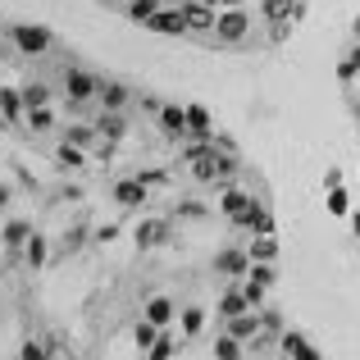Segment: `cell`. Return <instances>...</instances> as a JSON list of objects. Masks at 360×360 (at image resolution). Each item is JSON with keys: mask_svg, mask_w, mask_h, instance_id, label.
I'll return each mask as SVG.
<instances>
[{"mask_svg": "<svg viewBox=\"0 0 360 360\" xmlns=\"http://www.w3.org/2000/svg\"><path fill=\"white\" fill-rule=\"evenodd\" d=\"M251 32V14L242 5H219V23H214V41L224 46H242Z\"/></svg>", "mask_w": 360, "mask_h": 360, "instance_id": "6da1fadb", "label": "cell"}, {"mask_svg": "<svg viewBox=\"0 0 360 360\" xmlns=\"http://www.w3.org/2000/svg\"><path fill=\"white\" fill-rule=\"evenodd\" d=\"M9 37H14V51L18 55H46L51 51V27H37V23H14L9 27Z\"/></svg>", "mask_w": 360, "mask_h": 360, "instance_id": "7a4b0ae2", "label": "cell"}, {"mask_svg": "<svg viewBox=\"0 0 360 360\" xmlns=\"http://www.w3.org/2000/svg\"><path fill=\"white\" fill-rule=\"evenodd\" d=\"M229 224L238 233H246V238H260V233H274V214L264 210L260 201H251L246 210H238V214H229Z\"/></svg>", "mask_w": 360, "mask_h": 360, "instance_id": "3957f363", "label": "cell"}, {"mask_svg": "<svg viewBox=\"0 0 360 360\" xmlns=\"http://www.w3.org/2000/svg\"><path fill=\"white\" fill-rule=\"evenodd\" d=\"M96 91H101L96 73H87V69H69L64 73V96H69V105H87Z\"/></svg>", "mask_w": 360, "mask_h": 360, "instance_id": "277c9868", "label": "cell"}, {"mask_svg": "<svg viewBox=\"0 0 360 360\" xmlns=\"http://www.w3.org/2000/svg\"><path fill=\"white\" fill-rule=\"evenodd\" d=\"M183 14H187V32L214 37V23H219V5H205V0H183Z\"/></svg>", "mask_w": 360, "mask_h": 360, "instance_id": "5b68a950", "label": "cell"}, {"mask_svg": "<svg viewBox=\"0 0 360 360\" xmlns=\"http://www.w3.org/2000/svg\"><path fill=\"white\" fill-rule=\"evenodd\" d=\"M150 32H160V37H183L187 32V14H183V5H160L155 14H150Z\"/></svg>", "mask_w": 360, "mask_h": 360, "instance_id": "8992f818", "label": "cell"}, {"mask_svg": "<svg viewBox=\"0 0 360 360\" xmlns=\"http://www.w3.org/2000/svg\"><path fill=\"white\" fill-rule=\"evenodd\" d=\"M23 119H27L23 87H0V128H18Z\"/></svg>", "mask_w": 360, "mask_h": 360, "instance_id": "52a82bcc", "label": "cell"}, {"mask_svg": "<svg viewBox=\"0 0 360 360\" xmlns=\"http://www.w3.org/2000/svg\"><path fill=\"white\" fill-rule=\"evenodd\" d=\"M214 269L224 274V278H246L251 274V255H246V246H229V251L214 255Z\"/></svg>", "mask_w": 360, "mask_h": 360, "instance_id": "ba28073f", "label": "cell"}, {"mask_svg": "<svg viewBox=\"0 0 360 360\" xmlns=\"http://www.w3.org/2000/svg\"><path fill=\"white\" fill-rule=\"evenodd\" d=\"M155 123H160V132H165L169 141H183L187 137V105H160Z\"/></svg>", "mask_w": 360, "mask_h": 360, "instance_id": "9c48e42d", "label": "cell"}, {"mask_svg": "<svg viewBox=\"0 0 360 360\" xmlns=\"http://www.w3.org/2000/svg\"><path fill=\"white\" fill-rule=\"evenodd\" d=\"M260 315H255V310H242V315H229L224 319V333H233L238 338V342H255V338H260Z\"/></svg>", "mask_w": 360, "mask_h": 360, "instance_id": "30bf717a", "label": "cell"}, {"mask_svg": "<svg viewBox=\"0 0 360 360\" xmlns=\"http://www.w3.org/2000/svg\"><path fill=\"white\" fill-rule=\"evenodd\" d=\"M115 201L123 210H141L146 205V183L141 178H123V183H115Z\"/></svg>", "mask_w": 360, "mask_h": 360, "instance_id": "8fae6325", "label": "cell"}, {"mask_svg": "<svg viewBox=\"0 0 360 360\" xmlns=\"http://www.w3.org/2000/svg\"><path fill=\"white\" fill-rule=\"evenodd\" d=\"M165 242H169V219L137 224V251H150V246H165Z\"/></svg>", "mask_w": 360, "mask_h": 360, "instance_id": "7c38bea8", "label": "cell"}, {"mask_svg": "<svg viewBox=\"0 0 360 360\" xmlns=\"http://www.w3.org/2000/svg\"><path fill=\"white\" fill-rule=\"evenodd\" d=\"M187 137H196V141L214 137V123H210V110L205 105H187Z\"/></svg>", "mask_w": 360, "mask_h": 360, "instance_id": "4fadbf2b", "label": "cell"}, {"mask_svg": "<svg viewBox=\"0 0 360 360\" xmlns=\"http://www.w3.org/2000/svg\"><path fill=\"white\" fill-rule=\"evenodd\" d=\"M278 356H292V360H319V352L306 342L301 333H278Z\"/></svg>", "mask_w": 360, "mask_h": 360, "instance_id": "5bb4252c", "label": "cell"}, {"mask_svg": "<svg viewBox=\"0 0 360 360\" xmlns=\"http://www.w3.org/2000/svg\"><path fill=\"white\" fill-rule=\"evenodd\" d=\"M141 315H146L150 324L169 328V324H174V315H178V306H174V297H150V301H146V310H141Z\"/></svg>", "mask_w": 360, "mask_h": 360, "instance_id": "9a60e30c", "label": "cell"}, {"mask_svg": "<svg viewBox=\"0 0 360 360\" xmlns=\"http://www.w3.org/2000/svg\"><path fill=\"white\" fill-rule=\"evenodd\" d=\"M96 101H101V110H119V115H123V105L132 101V91L123 87V82H101Z\"/></svg>", "mask_w": 360, "mask_h": 360, "instance_id": "2e32d148", "label": "cell"}, {"mask_svg": "<svg viewBox=\"0 0 360 360\" xmlns=\"http://www.w3.org/2000/svg\"><path fill=\"white\" fill-rule=\"evenodd\" d=\"M324 205H328V214H333V219H352V192H347V187H328V192H324Z\"/></svg>", "mask_w": 360, "mask_h": 360, "instance_id": "e0dca14e", "label": "cell"}, {"mask_svg": "<svg viewBox=\"0 0 360 360\" xmlns=\"http://www.w3.org/2000/svg\"><path fill=\"white\" fill-rule=\"evenodd\" d=\"M55 165L60 169H82L87 165V150H82L78 141H60V146H55Z\"/></svg>", "mask_w": 360, "mask_h": 360, "instance_id": "ac0fdd59", "label": "cell"}, {"mask_svg": "<svg viewBox=\"0 0 360 360\" xmlns=\"http://www.w3.org/2000/svg\"><path fill=\"white\" fill-rule=\"evenodd\" d=\"M96 132H101L105 141H119L123 132H128V123H123V115H119V110H101V119H96Z\"/></svg>", "mask_w": 360, "mask_h": 360, "instance_id": "d6986e66", "label": "cell"}, {"mask_svg": "<svg viewBox=\"0 0 360 360\" xmlns=\"http://www.w3.org/2000/svg\"><path fill=\"white\" fill-rule=\"evenodd\" d=\"M46 260H51V242H46V233L32 229V238H27V269H46Z\"/></svg>", "mask_w": 360, "mask_h": 360, "instance_id": "ffe728a7", "label": "cell"}, {"mask_svg": "<svg viewBox=\"0 0 360 360\" xmlns=\"http://www.w3.org/2000/svg\"><path fill=\"white\" fill-rule=\"evenodd\" d=\"M246 255H251V260H278V238H274V233L251 238V242H246Z\"/></svg>", "mask_w": 360, "mask_h": 360, "instance_id": "44dd1931", "label": "cell"}, {"mask_svg": "<svg viewBox=\"0 0 360 360\" xmlns=\"http://www.w3.org/2000/svg\"><path fill=\"white\" fill-rule=\"evenodd\" d=\"M178 324H183V338H201L205 310H201V306H183V310H178Z\"/></svg>", "mask_w": 360, "mask_h": 360, "instance_id": "7402d4cb", "label": "cell"}, {"mask_svg": "<svg viewBox=\"0 0 360 360\" xmlns=\"http://www.w3.org/2000/svg\"><path fill=\"white\" fill-rule=\"evenodd\" d=\"M255 196H246V187H224V196H219V210L224 214H238V210H246Z\"/></svg>", "mask_w": 360, "mask_h": 360, "instance_id": "603a6c76", "label": "cell"}, {"mask_svg": "<svg viewBox=\"0 0 360 360\" xmlns=\"http://www.w3.org/2000/svg\"><path fill=\"white\" fill-rule=\"evenodd\" d=\"M0 238H5V246H27V238H32V224H27V219H9Z\"/></svg>", "mask_w": 360, "mask_h": 360, "instance_id": "cb8c5ba5", "label": "cell"}, {"mask_svg": "<svg viewBox=\"0 0 360 360\" xmlns=\"http://www.w3.org/2000/svg\"><path fill=\"white\" fill-rule=\"evenodd\" d=\"M146 356H150V360H169V356H178V342H174V333H169V328H160V338L146 347Z\"/></svg>", "mask_w": 360, "mask_h": 360, "instance_id": "d4e9b609", "label": "cell"}, {"mask_svg": "<svg viewBox=\"0 0 360 360\" xmlns=\"http://www.w3.org/2000/svg\"><path fill=\"white\" fill-rule=\"evenodd\" d=\"M238 288H242V297H246V306H251V310H260V306H264V297H269V288H264V283H255L251 274H246Z\"/></svg>", "mask_w": 360, "mask_h": 360, "instance_id": "484cf974", "label": "cell"}, {"mask_svg": "<svg viewBox=\"0 0 360 360\" xmlns=\"http://www.w3.org/2000/svg\"><path fill=\"white\" fill-rule=\"evenodd\" d=\"M55 128V115H51V105H37V110H27V132H51Z\"/></svg>", "mask_w": 360, "mask_h": 360, "instance_id": "4316f807", "label": "cell"}, {"mask_svg": "<svg viewBox=\"0 0 360 360\" xmlns=\"http://www.w3.org/2000/svg\"><path fill=\"white\" fill-rule=\"evenodd\" d=\"M242 310H251V306H246V297H242V288H229V292H224V301H219V315L229 319V315H242Z\"/></svg>", "mask_w": 360, "mask_h": 360, "instance_id": "83f0119b", "label": "cell"}, {"mask_svg": "<svg viewBox=\"0 0 360 360\" xmlns=\"http://www.w3.org/2000/svg\"><path fill=\"white\" fill-rule=\"evenodd\" d=\"M165 5V0H128V18L132 23H150V14Z\"/></svg>", "mask_w": 360, "mask_h": 360, "instance_id": "f1b7e54d", "label": "cell"}, {"mask_svg": "<svg viewBox=\"0 0 360 360\" xmlns=\"http://www.w3.org/2000/svg\"><path fill=\"white\" fill-rule=\"evenodd\" d=\"M101 132H96V123H73V128H64V141H78V146H91Z\"/></svg>", "mask_w": 360, "mask_h": 360, "instance_id": "f546056e", "label": "cell"}, {"mask_svg": "<svg viewBox=\"0 0 360 360\" xmlns=\"http://www.w3.org/2000/svg\"><path fill=\"white\" fill-rule=\"evenodd\" d=\"M210 352L219 356V360H238V356H246V347H242V342H238V338H233V333H224L219 342L210 347Z\"/></svg>", "mask_w": 360, "mask_h": 360, "instance_id": "4dcf8cb0", "label": "cell"}, {"mask_svg": "<svg viewBox=\"0 0 360 360\" xmlns=\"http://www.w3.org/2000/svg\"><path fill=\"white\" fill-rule=\"evenodd\" d=\"M23 105H27V110L51 105V87H46V82H27V87H23Z\"/></svg>", "mask_w": 360, "mask_h": 360, "instance_id": "1f68e13d", "label": "cell"}, {"mask_svg": "<svg viewBox=\"0 0 360 360\" xmlns=\"http://www.w3.org/2000/svg\"><path fill=\"white\" fill-rule=\"evenodd\" d=\"M132 338H137V347H141V352H146V347H150V342H155V338H160V324H150V319L141 315V319H137V328H132Z\"/></svg>", "mask_w": 360, "mask_h": 360, "instance_id": "d6a6232c", "label": "cell"}, {"mask_svg": "<svg viewBox=\"0 0 360 360\" xmlns=\"http://www.w3.org/2000/svg\"><path fill=\"white\" fill-rule=\"evenodd\" d=\"M264 18H292V0H264Z\"/></svg>", "mask_w": 360, "mask_h": 360, "instance_id": "836d02e7", "label": "cell"}, {"mask_svg": "<svg viewBox=\"0 0 360 360\" xmlns=\"http://www.w3.org/2000/svg\"><path fill=\"white\" fill-rule=\"evenodd\" d=\"M82 242H87V224H78V229H73L69 238H64V251H78Z\"/></svg>", "mask_w": 360, "mask_h": 360, "instance_id": "e575fe53", "label": "cell"}, {"mask_svg": "<svg viewBox=\"0 0 360 360\" xmlns=\"http://www.w3.org/2000/svg\"><path fill=\"white\" fill-rule=\"evenodd\" d=\"M356 73H360V69H356L352 60H342V64H338V82H356Z\"/></svg>", "mask_w": 360, "mask_h": 360, "instance_id": "d590c367", "label": "cell"}, {"mask_svg": "<svg viewBox=\"0 0 360 360\" xmlns=\"http://www.w3.org/2000/svg\"><path fill=\"white\" fill-rule=\"evenodd\" d=\"M174 214H183V219H196V214H205V205H196V201H183Z\"/></svg>", "mask_w": 360, "mask_h": 360, "instance_id": "8d00e7d4", "label": "cell"}, {"mask_svg": "<svg viewBox=\"0 0 360 360\" xmlns=\"http://www.w3.org/2000/svg\"><path fill=\"white\" fill-rule=\"evenodd\" d=\"M18 356H23V360H41V356H46V347H37V342H23V347H18Z\"/></svg>", "mask_w": 360, "mask_h": 360, "instance_id": "74e56055", "label": "cell"}, {"mask_svg": "<svg viewBox=\"0 0 360 360\" xmlns=\"http://www.w3.org/2000/svg\"><path fill=\"white\" fill-rule=\"evenodd\" d=\"M328 187H342V169H328V174H324V192H328Z\"/></svg>", "mask_w": 360, "mask_h": 360, "instance_id": "f35d334b", "label": "cell"}, {"mask_svg": "<svg viewBox=\"0 0 360 360\" xmlns=\"http://www.w3.org/2000/svg\"><path fill=\"white\" fill-rule=\"evenodd\" d=\"M115 238H119V229H115V224H105V229L96 233V242H115Z\"/></svg>", "mask_w": 360, "mask_h": 360, "instance_id": "ab89813d", "label": "cell"}, {"mask_svg": "<svg viewBox=\"0 0 360 360\" xmlns=\"http://www.w3.org/2000/svg\"><path fill=\"white\" fill-rule=\"evenodd\" d=\"M347 60H352V64H356V69H360V41L352 46V51H347Z\"/></svg>", "mask_w": 360, "mask_h": 360, "instance_id": "60d3db41", "label": "cell"}, {"mask_svg": "<svg viewBox=\"0 0 360 360\" xmlns=\"http://www.w3.org/2000/svg\"><path fill=\"white\" fill-rule=\"evenodd\" d=\"M352 233H356V242H360V210H352Z\"/></svg>", "mask_w": 360, "mask_h": 360, "instance_id": "b9f144b4", "label": "cell"}, {"mask_svg": "<svg viewBox=\"0 0 360 360\" xmlns=\"http://www.w3.org/2000/svg\"><path fill=\"white\" fill-rule=\"evenodd\" d=\"M5 205H9V187L0 183V210H5Z\"/></svg>", "mask_w": 360, "mask_h": 360, "instance_id": "7bdbcfd3", "label": "cell"}, {"mask_svg": "<svg viewBox=\"0 0 360 360\" xmlns=\"http://www.w3.org/2000/svg\"><path fill=\"white\" fill-rule=\"evenodd\" d=\"M352 37H356V41H360V14H356V23H352Z\"/></svg>", "mask_w": 360, "mask_h": 360, "instance_id": "ee69618b", "label": "cell"}, {"mask_svg": "<svg viewBox=\"0 0 360 360\" xmlns=\"http://www.w3.org/2000/svg\"><path fill=\"white\" fill-rule=\"evenodd\" d=\"M205 5H224V0H205Z\"/></svg>", "mask_w": 360, "mask_h": 360, "instance_id": "f6af8a7d", "label": "cell"}, {"mask_svg": "<svg viewBox=\"0 0 360 360\" xmlns=\"http://www.w3.org/2000/svg\"><path fill=\"white\" fill-rule=\"evenodd\" d=\"M224 5H242V0H224Z\"/></svg>", "mask_w": 360, "mask_h": 360, "instance_id": "bcb514c9", "label": "cell"}]
</instances>
